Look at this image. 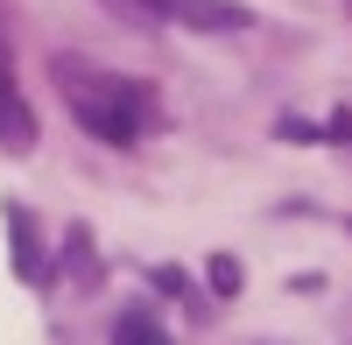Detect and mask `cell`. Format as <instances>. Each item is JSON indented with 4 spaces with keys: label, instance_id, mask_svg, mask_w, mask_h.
Returning <instances> with one entry per match:
<instances>
[{
    "label": "cell",
    "instance_id": "cell-1",
    "mask_svg": "<svg viewBox=\"0 0 352 345\" xmlns=\"http://www.w3.org/2000/svg\"><path fill=\"white\" fill-rule=\"evenodd\" d=\"M56 85H64L78 127L99 134V141H113V148H127V141L148 127V92L127 85V78H99V71H85V64H56Z\"/></svg>",
    "mask_w": 352,
    "mask_h": 345
},
{
    "label": "cell",
    "instance_id": "cell-2",
    "mask_svg": "<svg viewBox=\"0 0 352 345\" xmlns=\"http://www.w3.org/2000/svg\"><path fill=\"white\" fill-rule=\"evenodd\" d=\"M141 8L162 14V21H184V28H212V36L247 28V8H240V0H141Z\"/></svg>",
    "mask_w": 352,
    "mask_h": 345
},
{
    "label": "cell",
    "instance_id": "cell-3",
    "mask_svg": "<svg viewBox=\"0 0 352 345\" xmlns=\"http://www.w3.org/2000/svg\"><path fill=\"white\" fill-rule=\"evenodd\" d=\"M28 141H36V127H28V106L8 85V56H0V148H28Z\"/></svg>",
    "mask_w": 352,
    "mask_h": 345
},
{
    "label": "cell",
    "instance_id": "cell-4",
    "mask_svg": "<svg viewBox=\"0 0 352 345\" xmlns=\"http://www.w3.org/2000/svg\"><path fill=\"white\" fill-rule=\"evenodd\" d=\"M8 247H14L21 275L36 282V275H43V254H36V233H28V212H8Z\"/></svg>",
    "mask_w": 352,
    "mask_h": 345
},
{
    "label": "cell",
    "instance_id": "cell-5",
    "mask_svg": "<svg viewBox=\"0 0 352 345\" xmlns=\"http://www.w3.org/2000/svg\"><path fill=\"white\" fill-rule=\"evenodd\" d=\"M113 345H169V331L155 318H141V310H127V318L113 324Z\"/></svg>",
    "mask_w": 352,
    "mask_h": 345
},
{
    "label": "cell",
    "instance_id": "cell-6",
    "mask_svg": "<svg viewBox=\"0 0 352 345\" xmlns=\"http://www.w3.org/2000/svg\"><path fill=\"white\" fill-rule=\"evenodd\" d=\"M212 289H219V296H240V261H232V254L212 261Z\"/></svg>",
    "mask_w": 352,
    "mask_h": 345
}]
</instances>
